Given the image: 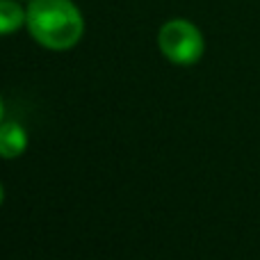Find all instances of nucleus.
<instances>
[{
	"mask_svg": "<svg viewBox=\"0 0 260 260\" xmlns=\"http://www.w3.org/2000/svg\"><path fill=\"white\" fill-rule=\"evenodd\" d=\"M25 27L44 48L69 50L82 39L85 18L71 0H30L25 7Z\"/></svg>",
	"mask_w": 260,
	"mask_h": 260,
	"instance_id": "nucleus-1",
	"label": "nucleus"
},
{
	"mask_svg": "<svg viewBox=\"0 0 260 260\" xmlns=\"http://www.w3.org/2000/svg\"><path fill=\"white\" fill-rule=\"evenodd\" d=\"M157 46L169 62L180 64V67L197 64L201 59L203 50H206L201 30L185 18L167 21L157 32Z\"/></svg>",
	"mask_w": 260,
	"mask_h": 260,
	"instance_id": "nucleus-2",
	"label": "nucleus"
},
{
	"mask_svg": "<svg viewBox=\"0 0 260 260\" xmlns=\"http://www.w3.org/2000/svg\"><path fill=\"white\" fill-rule=\"evenodd\" d=\"M27 148V133L18 121L0 123V157L12 160Z\"/></svg>",
	"mask_w": 260,
	"mask_h": 260,
	"instance_id": "nucleus-3",
	"label": "nucleus"
},
{
	"mask_svg": "<svg viewBox=\"0 0 260 260\" xmlns=\"http://www.w3.org/2000/svg\"><path fill=\"white\" fill-rule=\"evenodd\" d=\"M3 114H5V108H3V99H0V123H3Z\"/></svg>",
	"mask_w": 260,
	"mask_h": 260,
	"instance_id": "nucleus-5",
	"label": "nucleus"
},
{
	"mask_svg": "<svg viewBox=\"0 0 260 260\" xmlns=\"http://www.w3.org/2000/svg\"><path fill=\"white\" fill-rule=\"evenodd\" d=\"M3 197L5 194H3V185H0V203H3Z\"/></svg>",
	"mask_w": 260,
	"mask_h": 260,
	"instance_id": "nucleus-6",
	"label": "nucleus"
},
{
	"mask_svg": "<svg viewBox=\"0 0 260 260\" xmlns=\"http://www.w3.org/2000/svg\"><path fill=\"white\" fill-rule=\"evenodd\" d=\"M25 25V9L16 0H0V37L18 32Z\"/></svg>",
	"mask_w": 260,
	"mask_h": 260,
	"instance_id": "nucleus-4",
	"label": "nucleus"
}]
</instances>
